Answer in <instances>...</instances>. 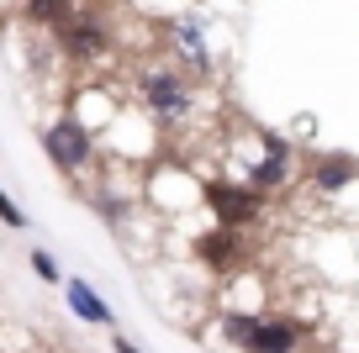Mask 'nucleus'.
Returning a JSON list of instances; mask_svg holds the SVG:
<instances>
[{"instance_id":"1","label":"nucleus","mask_w":359,"mask_h":353,"mask_svg":"<svg viewBox=\"0 0 359 353\" xmlns=\"http://www.w3.org/2000/svg\"><path fill=\"white\" fill-rule=\"evenodd\" d=\"M227 164L238 169V179H248L254 190H264V195H280V190L296 185V148L291 137L269 132V127H243V132H233V143L222 148Z\"/></svg>"},{"instance_id":"2","label":"nucleus","mask_w":359,"mask_h":353,"mask_svg":"<svg viewBox=\"0 0 359 353\" xmlns=\"http://www.w3.org/2000/svg\"><path fill=\"white\" fill-rule=\"evenodd\" d=\"M196 79L175 64H143L133 69V106H143V116L154 127H191L196 122Z\"/></svg>"},{"instance_id":"3","label":"nucleus","mask_w":359,"mask_h":353,"mask_svg":"<svg viewBox=\"0 0 359 353\" xmlns=\"http://www.w3.org/2000/svg\"><path fill=\"white\" fill-rule=\"evenodd\" d=\"M43 153H48V164L58 169V174L69 179V185H79V179L90 174V164H95V153H101V143H95V132H90L85 122H79L74 111H53L43 122Z\"/></svg>"},{"instance_id":"4","label":"nucleus","mask_w":359,"mask_h":353,"mask_svg":"<svg viewBox=\"0 0 359 353\" xmlns=\"http://www.w3.org/2000/svg\"><path fill=\"white\" fill-rule=\"evenodd\" d=\"M201 211L217 221V227H259L269 211V195L254 190L248 179L238 174H206V195H201Z\"/></svg>"},{"instance_id":"5","label":"nucleus","mask_w":359,"mask_h":353,"mask_svg":"<svg viewBox=\"0 0 359 353\" xmlns=\"http://www.w3.org/2000/svg\"><path fill=\"white\" fill-rule=\"evenodd\" d=\"M48 37H53L58 58H64V64H74V69L101 64V58L116 48V32H111V22H106V16H95V11H85V6H79V11L69 16V22H58Z\"/></svg>"},{"instance_id":"6","label":"nucleus","mask_w":359,"mask_h":353,"mask_svg":"<svg viewBox=\"0 0 359 353\" xmlns=\"http://www.w3.org/2000/svg\"><path fill=\"white\" fill-rule=\"evenodd\" d=\"M191 254L201 269H212V275H238V269L254 258V248H248V232L243 227H206L191 237Z\"/></svg>"},{"instance_id":"7","label":"nucleus","mask_w":359,"mask_h":353,"mask_svg":"<svg viewBox=\"0 0 359 353\" xmlns=\"http://www.w3.org/2000/svg\"><path fill=\"white\" fill-rule=\"evenodd\" d=\"M359 185V158L348 153H317L306 164V190L312 195H348Z\"/></svg>"},{"instance_id":"8","label":"nucleus","mask_w":359,"mask_h":353,"mask_svg":"<svg viewBox=\"0 0 359 353\" xmlns=\"http://www.w3.org/2000/svg\"><path fill=\"white\" fill-rule=\"evenodd\" d=\"M169 64L175 69H185V74H212L217 69V53L206 48V32H201V22H175V32H169Z\"/></svg>"},{"instance_id":"9","label":"nucleus","mask_w":359,"mask_h":353,"mask_svg":"<svg viewBox=\"0 0 359 353\" xmlns=\"http://www.w3.org/2000/svg\"><path fill=\"white\" fill-rule=\"evenodd\" d=\"M296 348H302V327L291 317H264V311L243 342V353H296Z\"/></svg>"},{"instance_id":"10","label":"nucleus","mask_w":359,"mask_h":353,"mask_svg":"<svg viewBox=\"0 0 359 353\" xmlns=\"http://www.w3.org/2000/svg\"><path fill=\"white\" fill-rule=\"evenodd\" d=\"M64 306L74 311L85 327H106V332L116 327V317H111V306H106V296L90 285V279H64Z\"/></svg>"},{"instance_id":"11","label":"nucleus","mask_w":359,"mask_h":353,"mask_svg":"<svg viewBox=\"0 0 359 353\" xmlns=\"http://www.w3.org/2000/svg\"><path fill=\"white\" fill-rule=\"evenodd\" d=\"M85 206L95 211L106 227H127V216L137 211V190H116L111 179H101V185L85 190Z\"/></svg>"},{"instance_id":"12","label":"nucleus","mask_w":359,"mask_h":353,"mask_svg":"<svg viewBox=\"0 0 359 353\" xmlns=\"http://www.w3.org/2000/svg\"><path fill=\"white\" fill-rule=\"evenodd\" d=\"M16 11H22L27 27H37V32H53L58 22H69V16L79 11V0H16Z\"/></svg>"},{"instance_id":"13","label":"nucleus","mask_w":359,"mask_h":353,"mask_svg":"<svg viewBox=\"0 0 359 353\" xmlns=\"http://www.w3.org/2000/svg\"><path fill=\"white\" fill-rule=\"evenodd\" d=\"M27 264H32V275L43 279V285H64V269H58V258L48 254V248H32V254H27Z\"/></svg>"},{"instance_id":"14","label":"nucleus","mask_w":359,"mask_h":353,"mask_svg":"<svg viewBox=\"0 0 359 353\" xmlns=\"http://www.w3.org/2000/svg\"><path fill=\"white\" fill-rule=\"evenodd\" d=\"M0 221H6V227H11V232H22V227H27V211L16 206V200L6 195V190H0Z\"/></svg>"},{"instance_id":"15","label":"nucleus","mask_w":359,"mask_h":353,"mask_svg":"<svg viewBox=\"0 0 359 353\" xmlns=\"http://www.w3.org/2000/svg\"><path fill=\"white\" fill-rule=\"evenodd\" d=\"M111 353H143V348H137V342H133V338H122V332H116V327H111Z\"/></svg>"},{"instance_id":"16","label":"nucleus","mask_w":359,"mask_h":353,"mask_svg":"<svg viewBox=\"0 0 359 353\" xmlns=\"http://www.w3.org/2000/svg\"><path fill=\"white\" fill-rule=\"evenodd\" d=\"M291 127H296V137H302V143H306V137H312V132H317V116H296V122H291Z\"/></svg>"}]
</instances>
